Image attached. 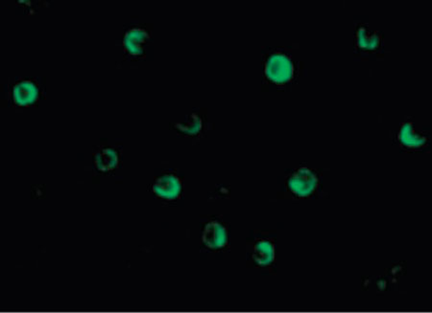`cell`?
<instances>
[{
    "mask_svg": "<svg viewBox=\"0 0 432 313\" xmlns=\"http://www.w3.org/2000/svg\"><path fill=\"white\" fill-rule=\"evenodd\" d=\"M293 72L291 60L280 53L271 55L265 64V75L276 84H282L291 81Z\"/></svg>",
    "mask_w": 432,
    "mask_h": 313,
    "instance_id": "cell-1",
    "label": "cell"
},
{
    "mask_svg": "<svg viewBox=\"0 0 432 313\" xmlns=\"http://www.w3.org/2000/svg\"><path fill=\"white\" fill-rule=\"evenodd\" d=\"M318 177L308 168H301L292 173L288 179V188L292 194L299 197L311 196L318 186Z\"/></svg>",
    "mask_w": 432,
    "mask_h": 313,
    "instance_id": "cell-2",
    "label": "cell"
},
{
    "mask_svg": "<svg viewBox=\"0 0 432 313\" xmlns=\"http://www.w3.org/2000/svg\"><path fill=\"white\" fill-rule=\"evenodd\" d=\"M249 255L255 266L269 267L275 261V245L272 240L266 237L255 238L251 242Z\"/></svg>",
    "mask_w": 432,
    "mask_h": 313,
    "instance_id": "cell-3",
    "label": "cell"
},
{
    "mask_svg": "<svg viewBox=\"0 0 432 313\" xmlns=\"http://www.w3.org/2000/svg\"><path fill=\"white\" fill-rule=\"evenodd\" d=\"M228 230L221 223L212 221L203 230L202 242L212 250H219L228 245Z\"/></svg>",
    "mask_w": 432,
    "mask_h": 313,
    "instance_id": "cell-4",
    "label": "cell"
},
{
    "mask_svg": "<svg viewBox=\"0 0 432 313\" xmlns=\"http://www.w3.org/2000/svg\"><path fill=\"white\" fill-rule=\"evenodd\" d=\"M183 184L180 178L174 175H163L157 178L153 192L157 197L166 201H174L181 196Z\"/></svg>",
    "mask_w": 432,
    "mask_h": 313,
    "instance_id": "cell-5",
    "label": "cell"
},
{
    "mask_svg": "<svg viewBox=\"0 0 432 313\" xmlns=\"http://www.w3.org/2000/svg\"><path fill=\"white\" fill-rule=\"evenodd\" d=\"M150 35L144 28L135 27L129 29L123 38V47L125 51L131 56H141L144 54V48L149 42Z\"/></svg>",
    "mask_w": 432,
    "mask_h": 313,
    "instance_id": "cell-6",
    "label": "cell"
},
{
    "mask_svg": "<svg viewBox=\"0 0 432 313\" xmlns=\"http://www.w3.org/2000/svg\"><path fill=\"white\" fill-rule=\"evenodd\" d=\"M398 141L400 146L407 150H419L424 148L429 143L428 138L422 136L415 129L412 122H405L402 124L399 132H398Z\"/></svg>",
    "mask_w": 432,
    "mask_h": 313,
    "instance_id": "cell-7",
    "label": "cell"
},
{
    "mask_svg": "<svg viewBox=\"0 0 432 313\" xmlns=\"http://www.w3.org/2000/svg\"><path fill=\"white\" fill-rule=\"evenodd\" d=\"M14 103L21 107H27L38 100L37 84L31 81H21L14 86L13 90Z\"/></svg>",
    "mask_w": 432,
    "mask_h": 313,
    "instance_id": "cell-8",
    "label": "cell"
},
{
    "mask_svg": "<svg viewBox=\"0 0 432 313\" xmlns=\"http://www.w3.org/2000/svg\"><path fill=\"white\" fill-rule=\"evenodd\" d=\"M94 165L99 172H112L120 165V155L115 149L104 148L94 155Z\"/></svg>",
    "mask_w": 432,
    "mask_h": 313,
    "instance_id": "cell-9",
    "label": "cell"
},
{
    "mask_svg": "<svg viewBox=\"0 0 432 313\" xmlns=\"http://www.w3.org/2000/svg\"><path fill=\"white\" fill-rule=\"evenodd\" d=\"M175 129L185 136H197L202 129V119L197 113H192L188 115L183 121L177 123L175 125Z\"/></svg>",
    "mask_w": 432,
    "mask_h": 313,
    "instance_id": "cell-10",
    "label": "cell"
},
{
    "mask_svg": "<svg viewBox=\"0 0 432 313\" xmlns=\"http://www.w3.org/2000/svg\"><path fill=\"white\" fill-rule=\"evenodd\" d=\"M380 42L378 33L369 32L366 28H359L356 32L357 47L361 49L375 50Z\"/></svg>",
    "mask_w": 432,
    "mask_h": 313,
    "instance_id": "cell-11",
    "label": "cell"
}]
</instances>
